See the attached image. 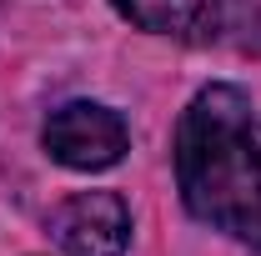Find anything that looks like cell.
<instances>
[{
	"label": "cell",
	"mask_w": 261,
	"mask_h": 256,
	"mask_svg": "<svg viewBox=\"0 0 261 256\" xmlns=\"http://www.w3.org/2000/svg\"><path fill=\"white\" fill-rule=\"evenodd\" d=\"M176 181L196 221L261 246V121L241 86H206L181 111Z\"/></svg>",
	"instance_id": "6da1fadb"
},
{
	"label": "cell",
	"mask_w": 261,
	"mask_h": 256,
	"mask_svg": "<svg viewBox=\"0 0 261 256\" xmlns=\"http://www.w3.org/2000/svg\"><path fill=\"white\" fill-rule=\"evenodd\" d=\"M40 146L65 171H111L126 156L130 131L121 121V111H111L100 100H65V106H56L45 116Z\"/></svg>",
	"instance_id": "7a4b0ae2"
},
{
	"label": "cell",
	"mask_w": 261,
	"mask_h": 256,
	"mask_svg": "<svg viewBox=\"0 0 261 256\" xmlns=\"http://www.w3.org/2000/svg\"><path fill=\"white\" fill-rule=\"evenodd\" d=\"M61 256H121L130 246V206L116 191H75L50 211Z\"/></svg>",
	"instance_id": "3957f363"
},
{
	"label": "cell",
	"mask_w": 261,
	"mask_h": 256,
	"mask_svg": "<svg viewBox=\"0 0 261 256\" xmlns=\"http://www.w3.org/2000/svg\"><path fill=\"white\" fill-rule=\"evenodd\" d=\"M136 31L196 40L216 25V0H111Z\"/></svg>",
	"instance_id": "277c9868"
}]
</instances>
